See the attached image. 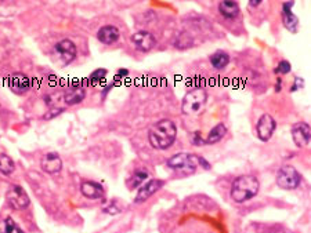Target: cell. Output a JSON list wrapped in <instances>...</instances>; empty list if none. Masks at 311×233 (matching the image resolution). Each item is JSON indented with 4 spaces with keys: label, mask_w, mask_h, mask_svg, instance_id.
Listing matches in <instances>:
<instances>
[{
    "label": "cell",
    "mask_w": 311,
    "mask_h": 233,
    "mask_svg": "<svg viewBox=\"0 0 311 233\" xmlns=\"http://www.w3.org/2000/svg\"><path fill=\"white\" fill-rule=\"evenodd\" d=\"M226 133H227V128H226V126H224L223 123H219L217 126H215V127L212 128L211 133L208 134V137L203 139V144L205 145L216 144V142H219V141H220V139L226 135Z\"/></svg>",
    "instance_id": "cell-19"
},
{
    "label": "cell",
    "mask_w": 311,
    "mask_h": 233,
    "mask_svg": "<svg viewBox=\"0 0 311 233\" xmlns=\"http://www.w3.org/2000/svg\"><path fill=\"white\" fill-rule=\"evenodd\" d=\"M132 43L139 51L147 53V51L152 50L155 47L156 39L154 38V35L148 32V31H139L132 36Z\"/></svg>",
    "instance_id": "cell-8"
},
{
    "label": "cell",
    "mask_w": 311,
    "mask_h": 233,
    "mask_svg": "<svg viewBox=\"0 0 311 233\" xmlns=\"http://www.w3.org/2000/svg\"><path fill=\"white\" fill-rule=\"evenodd\" d=\"M292 6H293V2H289V3H285V5H283L282 20L283 24H285V28L288 29L289 32L296 34L297 29H299V18L296 17L293 13L290 12V7Z\"/></svg>",
    "instance_id": "cell-14"
},
{
    "label": "cell",
    "mask_w": 311,
    "mask_h": 233,
    "mask_svg": "<svg viewBox=\"0 0 311 233\" xmlns=\"http://www.w3.org/2000/svg\"><path fill=\"white\" fill-rule=\"evenodd\" d=\"M192 144L194 145H198V146H200V145H205L203 144V139H202V137H200V133H194V137H192Z\"/></svg>",
    "instance_id": "cell-26"
},
{
    "label": "cell",
    "mask_w": 311,
    "mask_h": 233,
    "mask_svg": "<svg viewBox=\"0 0 311 233\" xmlns=\"http://www.w3.org/2000/svg\"><path fill=\"white\" fill-rule=\"evenodd\" d=\"M228 62H230V56H228L226 51L219 50L211 56L212 67L215 68V69H219V71L227 67Z\"/></svg>",
    "instance_id": "cell-20"
},
{
    "label": "cell",
    "mask_w": 311,
    "mask_h": 233,
    "mask_svg": "<svg viewBox=\"0 0 311 233\" xmlns=\"http://www.w3.org/2000/svg\"><path fill=\"white\" fill-rule=\"evenodd\" d=\"M301 182V175L292 166H283L279 168L277 174V185L281 189L292 190L296 189Z\"/></svg>",
    "instance_id": "cell-5"
},
{
    "label": "cell",
    "mask_w": 311,
    "mask_h": 233,
    "mask_svg": "<svg viewBox=\"0 0 311 233\" xmlns=\"http://www.w3.org/2000/svg\"><path fill=\"white\" fill-rule=\"evenodd\" d=\"M106 75H107L106 69H98V71H95V72L90 76V80H91V83H95V82H98V80H102Z\"/></svg>",
    "instance_id": "cell-25"
},
{
    "label": "cell",
    "mask_w": 311,
    "mask_h": 233,
    "mask_svg": "<svg viewBox=\"0 0 311 233\" xmlns=\"http://www.w3.org/2000/svg\"><path fill=\"white\" fill-rule=\"evenodd\" d=\"M40 166L43 171L49 172V174H56V172L61 171L62 160L57 153H47L42 157Z\"/></svg>",
    "instance_id": "cell-11"
},
{
    "label": "cell",
    "mask_w": 311,
    "mask_h": 233,
    "mask_svg": "<svg viewBox=\"0 0 311 233\" xmlns=\"http://www.w3.org/2000/svg\"><path fill=\"white\" fill-rule=\"evenodd\" d=\"M277 127V123L274 120V117L270 116V115H263V116L259 119V122L256 124V131H257V137L261 139V141H268L271 138L274 130Z\"/></svg>",
    "instance_id": "cell-9"
},
{
    "label": "cell",
    "mask_w": 311,
    "mask_h": 233,
    "mask_svg": "<svg viewBox=\"0 0 311 233\" xmlns=\"http://www.w3.org/2000/svg\"><path fill=\"white\" fill-rule=\"evenodd\" d=\"M219 12L223 17L235 18L239 14V5L237 2H220L219 5Z\"/></svg>",
    "instance_id": "cell-18"
},
{
    "label": "cell",
    "mask_w": 311,
    "mask_h": 233,
    "mask_svg": "<svg viewBox=\"0 0 311 233\" xmlns=\"http://www.w3.org/2000/svg\"><path fill=\"white\" fill-rule=\"evenodd\" d=\"M80 190H82L84 197H87V199H102V196H104V188L100 183L93 182V181H86L82 183Z\"/></svg>",
    "instance_id": "cell-17"
},
{
    "label": "cell",
    "mask_w": 311,
    "mask_h": 233,
    "mask_svg": "<svg viewBox=\"0 0 311 233\" xmlns=\"http://www.w3.org/2000/svg\"><path fill=\"white\" fill-rule=\"evenodd\" d=\"M13 171H14V161H13V159L10 156L2 153V155H0V172L9 175V174H12Z\"/></svg>",
    "instance_id": "cell-21"
},
{
    "label": "cell",
    "mask_w": 311,
    "mask_h": 233,
    "mask_svg": "<svg viewBox=\"0 0 311 233\" xmlns=\"http://www.w3.org/2000/svg\"><path fill=\"white\" fill-rule=\"evenodd\" d=\"M290 72V62L288 61H281L275 68V73L278 75H286Z\"/></svg>",
    "instance_id": "cell-24"
},
{
    "label": "cell",
    "mask_w": 311,
    "mask_h": 233,
    "mask_svg": "<svg viewBox=\"0 0 311 233\" xmlns=\"http://www.w3.org/2000/svg\"><path fill=\"white\" fill-rule=\"evenodd\" d=\"M119 29L114 25H106L98 31L97 38L100 40L102 45H114L118 39H119Z\"/></svg>",
    "instance_id": "cell-16"
},
{
    "label": "cell",
    "mask_w": 311,
    "mask_h": 233,
    "mask_svg": "<svg viewBox=\"0 0 311 233\" xmlns=\"http://www.w3.org/2000/svg\"><path fill=\"white\" fill-rule=\"evenodd\" d=\"M10 89L13 90V93L21 95L25 94L29 90V79L27 75L24 73H14L10 78Z\"/></svg>",
    "instance_id": "cell-15"
},
{
    "label": "cell",
    "mask_w": 311,
    "mask_h": 233,
    "mask_svg": "<svg viewBox=\"0 0 311 233\" xmlns=\"http://www.w3.org/2000/svg\"><path fill=\"white\" fill-rule=\"evenodd\" d=\"M3 233H24L23 229L18 226L12 218H6L3 223Z\"/></svg>",
    "instance_id": "cell-23"
},
{
    "label": "cell",
    "mask_w": 311,
    "mask_h": 233,
    "mask_svg": "<svg viewBox=\"0 0 311 233\" xmlns=\"http://www.w3.org/2000/svg\"><path fill=\"white\" fill-rule=\"evenodd\" d=\"M176 137H177V127L169 119H163L161 122L155 123L148 133L151 146L161 150L170 148L176 141Z\"/></svg>",
    "instance_id": "cell-1"
},
{
    "label": "cell",
    "mask_w": 311,
    "mask_h": 233,
    "mask_svg": "<svg viewBox=\"0 0 311 233\" xmlns=\"http://www.w3.org/2000/svg\"><path fill=\"white\" fill-rule=\"evenodd\" d=\"M260 188L257 178L253 175H241L235 178L231 188V197L235 203H244L255 197Z\"/></svg>",
    "instance_id": "cell-2"
},
{
    "label": "cell",
    "mask_w": 311,
    "mask_h": 233,
    "mask_svg": "<svg viewBox=\"0 0 311 233\" xmlns=\"http://www.w3.org/2000/svg\"><path fill=\"white\" fill-rule=\"evenodd\" d=\"M147 178H148V172L145 171V170H139V171L134 172L129 185H130V188H139V186H141L144 183Z\"/></svg>",
    "instance_id": "cell-22"
},
{
    "label": "cell",
    "mask_w": 311,
    "mask_h": 233,
    "mask_svg": "<svg viewBox=\"0 0 311 233\" xmlns=\"http://www.w3.org/2000/svg\"><path fill=\"white\" fill-rule=\"evenodd\" d=\"M199 164H203V168L206 170L211 168L205 159H202L200 156L189 155V153H177L167 160V167L181 174H192Z\"/></svg>",
    "instance_id": "cell-3"
},
{
    "label": "cell",
    "mask_w": 311,
    "mask_h": 233,
    "mask_svg": "<svg viewBox=\"0 0 311 233\" xmlns=\"http://www.w3.org/2000/svg\"><path fill=\"white\" fill-rule=\"evenodd\" d=\"M162 186H163V181H161V179H151L150 182H147L143 188L140 189L134 201H136V203H143V201H145L150 196H152L155 192H158Z\"/></svg>",
    "instance_id": "cell-12"
},
{
    "label": "cell",
    "mask_w": 311,
    "mask_h": 233,
    "mask_svg": "<svg viewBox=\"0 0 311 233\" xmlns=\"http://www.w3.org/2000/svg\"><path fill=\"white\" fill-rule=\"evenodd\" d=\"M206 98H208V93L205 89L202 87H195V89L189 90L187 94L184 95L183 104H181V109L185 115H196L202 111V108L205 105Z\"/></svg>",
    "instance_id": "cell-4"
},
{
    "label": "cell",
    "mask_w": 311,
    "mask_h": 233,
    "mask_svg": "<svg viewBox=\"0 0 311 233\" xmlns=\"http://www.w3.org/2000/svg\"><path fill=\"white\" fill-rule=\"evenodd\" d=\"M54 56L56 62L61 67H67L76 57V46L69 39H64L54 46Z\"/></svg>",
    "instance_id": "cell-6"
},
{
    "label": "cell",
    "mask_w": 311,
    "mask_h": 233,
    "mask_svg": "<svg viewBox=\"0 0 311 233\" xmlns=\"http://www.w3.org/2000/svg\"><path fill=\"white\" fill-rule=\"evenodd\" d=\"M84 97H86V91L82 86H78V84H73L71 87H68L64 93V101L67 105L80 104L84 100Z\"/></svg>",
    "instance_id": "cell-13"
},
{
    "label": "cell",
    "mask_w": 311,
    "mask_h": 233,
    "mask_svg": "<svg viewBox=\"0 0 311 233\" xmlns=\"http://www.w3.org/2000/svg\"><path fill=\"white\" fill-rule=\"evenodd\" d=\"M6 199L7 203L12 205L14 210H24L31 203L27 192L24 190L23 186H18V185H12L9 188L6 193Z\"/></svg>",
    "instance_id": "cell-7"
},
{
    "label": "cell",
    "mask_w": 311,
    "mask_h": 233,
    "mask_svg": "<svg viewBox=\"0 0 311 233\" xmlns=\"http://www.w3.org/2000/svg\"><path fill=\"white\" fill-rule=\"evenodd\" d=\"M275 91H281V79H278V84H275Z\"/></svg>",
    "instance_id": "cell-28"
},
{
    "label": "cell",
    "mask_w": 311,
    "mask_h": 233,
    "mask_svg": "<svg viewBox=\"0 0 311 233\" xmlns=\"http://www.w3.org/2000/svg\"><path fill=\"white\" fill-rule=\"evenodd\" d=\"M249 5L250 6H259V5H260V0H252Z\"/></svg>",
    "instance_id": "cell-27"
},
{
    "label": "cell",
    "mask_w": 311,
    "mask_h": 233,
    "mask_svg": "<svg viewBox=\"0 0 311 233\" xmlns=\"http://www.w3.org/2000/svg\"><path fill=\"white\" fill-rule=\"evenodd\" d=\"M292 138H293L294 144L303 148L310 144L311 139V128L310 126L304 122L296 123L292 127Z\"/></svg>",
    "instance_id": "cell-10"
}]
</instances>
